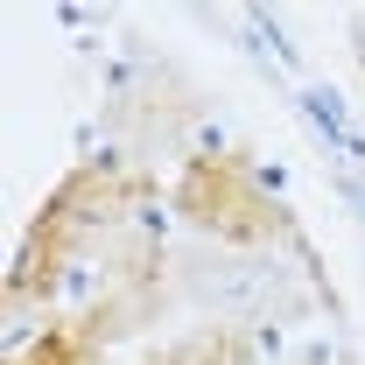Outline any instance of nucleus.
I'll list each match as a JSON object with an SVG mask.
<instances>
[{
    "label": "nucleus",
    "instance_id": "f257e3e1",
    "mask_svg": "<svg viewBox=\"0 0 365 365\" xmlns=\"http://www.w3.org/2000/svg\"><path fill=\"white\" fill-rule=\"evenodd\" d=\"M134 190H140V182H127L120 169H78V176L49 197V211L36 218V232H29V246H21V267H14V295H36V288H49V281L63 274V253H71V246H78L91 225L120 218V204H127Z\"/></svg>",
    "mask_w": 365,
    "mask_h": 365
},
{
    "label": "nucleus",
    "instance_id": "f03ea898",
    "mask_svg": "<svg viewBox=\"0 0 365 365\" xmlns=\"http://www.w3.org/2000/svg\"><path fill=\"white\" fill-rule=\"evenodd\" d=\"M182 211L197 225L225 232V239H267L274 232V204L260 197V182L246 176V162L211 155V162H190L182 176Z\"/></svg>",
    "mask_w": 365,
    "mask_h": 365
},
{
    "label": "nucleus",
    "instance_id": "7ed1b4c3",
    "mask_svg": "<svg viewBox=\"0 0 365 365\" xmlns=\"http://www.w3.org/2000/svg\"><path fill=\"white\" fill-rule=\"evenodd\" d=\"M91 351H98V330L91 323H71V330H49L43 344L29 359H14V365H91Z\"/></svg>",
    "mask_w": 365,
    "mask_h": 365
},
{
    "label": "nucleus",
    "instance_id": "20e7f679",
    "mask_svg": "<svg viewBox=\"0 0 365 365\" xmlns=\"http://www.w3.org/2000/svg\"><path fill=\"white\" fill-rule=\"evenodd\" d=\"M239 359H246L239 337H190V344H176V351H162L148 365H239Z\"/></svg>",
    "mask_w": 365,
    "mask_h": 365
}]
</instances>
